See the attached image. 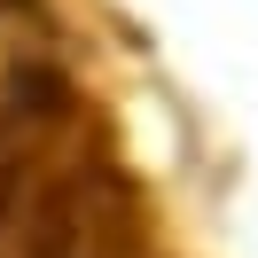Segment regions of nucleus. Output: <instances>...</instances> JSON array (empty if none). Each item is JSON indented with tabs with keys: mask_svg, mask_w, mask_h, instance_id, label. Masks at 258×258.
Returning <instances> with one entry per match:
<instances>
[{
	"mask_svg": "<svg viewBox=\"0 0 258 258\" xmlns=\"http://www.w3.org/2000/svg\"><path fill=\"white\" fill-rule=\"evenodd\" d=\"M32 258H149L141 219H133V196H125V180L102 157H79L63 180L39 188Z\"/></svg>",
	"mask_w": 258,
	"mask_h": 258,
	"instance_id": "1",
	"label": "nucleus"
},
{
	"mask_svg": "<svg viewBox=\"0 0 258 258\" xmlns=\"http://www.w3.org/2000/svg\"><path fill=\"white\" fill-rule=\"evenodd\" d=\"M16 8H32V0H0V24H8V16H16Z\"/></svg>",
	"mask_w": 258,
	"mask_h": 258,
	"instance_id": "2",
	"label": "nucleus"
}]
</instances>
